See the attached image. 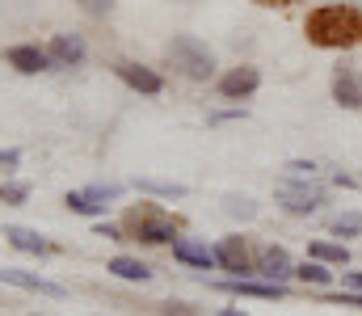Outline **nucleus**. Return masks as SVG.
Instances as JSON below:
<instances>
[{"mask_svg": "<svg viewBox=\"0 0 362 316\" xmlns=\"http://www.w3.org/2000/svg\"><path fill=\"white\" fill-rule=\"evenodd\" d=\"M303 38L320 51H354L362 47V8L358 4H320L303 21Z\"/></svg>", "mask_w": 362, "mask_h": 316, "instance_id": "nucleus-1", "label": "nucleus"}, {"mask_svg": "<svg viewBox=\"0 0 362 316\" xmlns=\"http://www.w3.org/2000/svg\"><path fill=\"white\" fill-rule=\"evenodd\" d=\"M122 232H127V240H139V245H173L181 232V219L156 203H135L122 215Z\"/></svg>", "mask_w": 362, "mask_h": 316, "instance_id": "nucleus-2", "label": "nucleus"}, {"mask_svg": "<svg viewBox=\"0 0 362 316\" xmlns=\"http://www.w3.org/2000/svg\"><path fill=\"white\" fill-rule=\"evenodd\" d=\"M165 55H169V64L177 68L181 76H189V81H211L215 76V51L206 42H198L194 34H177L165 47Z\"/></svg>", "mask_w": 362, "mask_h": 316, "instance_id": "nucleus-3", "label": "nucleus"}, {"mask_svg": "<svg viewBox=\"0 0 362 316\" xmlns=\"http://www.w3.org/2000/svg\"><path fill=\"white\" fill-rule=\"evenodd\" d=\"M274 203L286 211V215H316L325 207V186L308 182V177H291L274 190Z\"/></svg>", "mask_w": 362, "mask_h": 316, "instance_id": "nucleus-4", "label": "nucleus"}, {"mask_svg": "<svg viewBox=\"0 0 362 316\" xmlns=\"http://www.w3.org/2000/svg\"><path fill=\"white\" fill-rule=\"evenodd\" d=\"M219 98L223 102H245V98H253L257 89H262V72L257 68H249V64H240V68H228L223 76H219Z\"/></svg>", "mask_w": 362, "mask_h": 316, "instance_id": "nucleus-5", "label": "nucleus"}, {"mask_svg": "<svg viewBox=\"0 0 362 316\" xmlns=\"http://www.w3.org/2000/svg\"><path fill=\"white\" fill-rule=\"evenodd\" d=\"M114 76H118L127 89L144 93V98H156V93L165 89L160 72H152V68H144V64H135V59H118V64H114Z\"/></svg>", "mask_w": 362, "mask_h": 316, "instance_id": "nucleus-6", "label": "nucleus"}, {"mask_svg": "<svg viewBox=\"0 0 362 316\" xmlns=\"http://www.w3.org/2000/svg\"><path fill=\"white\" fill-rule=\"evenodd\" d=\"M215 257H219V266H223L232 279L257 274V270H253V253H249V245H245L240 236H223V240L215 245Z\"/></svg>", "mask_w": 362, "mask_h": 316, "instance_id": "nucleus-7", "label": "nucleus"}, {"mask_svg": "<svg viewBox=\"0 0 362 316\" xmlns=\"http://www.w3.org/2000/svg\"><path fill=\"white\" fill-rule=\"evenodd\" d=\"M333 102L341 110H362V72L354 64L333 68Z\"/></svg>", "mask_w": 362, "mask_h": 316, "instance_id": "nucleus-8", "label": "nucleus"}, {"mask_svg": "<svg viewBox=\"0 0 362 316\" xmlns=\"http://www.w3.org/2000/svg\"><path fill=\"white\" fill-rule=\"evenodd\" d=\"M47 55H51V64H55V68H81V64H85V55H89V47H85V38H81V34H55V38H51V47H47Z\"/></svg>", "mask_w": 362, "mask_h": 316, "instance_id": "nucleus-9", "label": "nucleus"}, {"mask_svg": "<svg viewBox=\"0 0 362 316\" xmlns=\"http://www.w3.org/2000/svg\"><path fill=\"white\" fill-rule=\"evenodd\" d=\"M253 270H257V274H266L270 283H282L286 274H295V266H291V253H286L282 245H266V249L253 257Z\"/></svg>", "mask_w": 362, "mask_h": 316, "instance_id": "nucleus-10", "label": "nucleus"}, {"mask_svg": "<svg viewBox=\"0 0 362 316\" xmlns=\"http://www.w3.org/2000/svg\"><path fill=\"white\" fill-rule=\"evenodd\" d=\"M4 59H8V68H17L21 76H34V72H47V68H51V55H47L42 47H30V42L8 47Z\"/></svg>", "mask_w": 362, "mask_h": 316, "instance_id": "nucleus-11", "label": "nucleus"}, {"mask_svg": "<svg viewBox=\"0 0 362 316\" xmlns=\"http://www.w3.org/2000/svg\"><path fill=\"white\" fill-rule=\"evenodd\" d=\"M223 291H232V295H253V300H286L291 291H286V283H253V279H228V283H219Z\"/></svg>", "mask_w": 362, "mask_h": 316, "instance_id": "nucleus-12", "label": "nucleus"}, {"mask_svg": "<svg viewBox=\"0 0 362 316\" xmlns=\"http://www.w3.org/2000/svg\"><path fill=\"white\" fill-rule=\"evenodd\" d=\"M0 283H13V287H21V291H38V295H64V287L59 283H51V279H38V274H25V270H13V266H0Z\"/></svg>", "mask_w": 362, "mask_h": 316, "instance_id": "nucleus-13", "label": "nucleus"}, {"mask_svg": "<svg viewBox=\"0 0 362 316\" xmlns=\"http://www.w3.org/2000/svg\"><path fill=\"white\" fill-rule=\"evenodd\" d=\"M173 257H177V262H185V266H198V270H211V266H219L215 249H206V245H194V240H185V236H177V240H173Z\"/></svg>", "mask_w": 362, "mask_h": 316, "instance_id": "nucleus-14", "label": "nucleus"}, {"mask_svg": "<svg viewBox=\"0 0 362 316\" xmlns=\"http://www.w3.org/2000/svg\"><path fill=\"white\" fill-rule=\"evenodd\" d=\"M114 279H122V283H152V266L148 262H139V257H110V266H105Z\"/></svg>", "mask_w": 362, "mask_h": 316, "instance_id": "nucleus-15", "label": "nucleus"}, {"mask_svg": "<svg viewBox=\"0 0 362 316\" xmlns=\"http://www.w3.org/2000/svg\"><path fill=\"white\" fill-rule=\"evenodd\" d=\"M4 240L13 245V249H21V253H55V245L47 240V236H38V232H30V228H4Z\"/></svg>", "mask_w": 362, "mask_h": 316, "instance_id": "nucleus-16", "label": "nucleus"}, {"mask_svg": "<svg viewBox=\"0 0 362 316\" xmlns=\"http://www.w3.org/2000/svg\"><path fill=\"white\" fill-rule=\"evenodd\" d=\"M308 257H316V262H325V266H350L346 240H312V245H308Z\"/></svg>", "mask_w": 362, "mask_h": 316, "instance_id": "nucleus-17", "label": "nucleus"}, {"mask_svg": "<svg viewBox=\"0 0 362 316\" xmlns=\"http://www.w3.org/2000/svg\"><path fill=\"white\" fill-rule=\"evenodd\" d=\"M295 279H299V283H312V287H329V283H333V270H329L325 262L308 257V262L295 266Z\"/></svg>", "mask_w": 362, "mask_h": 316, "instance_id": "nucleus-18", "label": "nucleus"}, {"mask_svg": "<svg viewBox=\"0 0 362 316\" xmlns=\"http://www.w3.org/2000/svg\"><path fill=\"white\" fill-rule=\"evenodd\" d=\"M64 207L76 211V215H101V211H105V203H93L85 190H68V194H64Z\"/></svg>", "mask_w": 362, "mask_h": 316, "instance_id": "nucleus-19", "label": "nucleus"}, {"mask_svg": "<svg viewBox=\"0 0 362 316\" xmlns=\"http://www.w3.org/2000/svg\"><path fill=\"white\" fill-rule=\"evenodd\" d=\"M135 190H144V194H160V199H185V186H177V182H148V177H139Z\"/></svg>", "mask_w": 362, "mask_h": 316, "instance_id": "nucleus-20", "label": "nucleus"}, {"mask_svg": "<svg viewBox=\"0 0 362 316\" xmlns=\"http://www.w3.org/2000/svg\"><path fill=\"white\" fill-rule=\"evenodd\" d=\"M329 232L333 236H362V215H337V219H329Z\"/></svg>", "mask_w": 362, "mask_h": 316, "instance_id": "nucleus-21", "label": "nucleus"}, {"mask_svg": "<svg viewBox=\"0 0 362 316\" xmlns=\"http://www.w3.org/2000/svg\"><path fill=\"white\" fill-rule=\"evenodd\" d=\"M25 199H30V186H25V182H8V186H0V203L17 207V203H25Z\"/></svg>", "mask_w": 362, "mask_h": 316, "instance_id": "nucleus-22", "label": "nucleus"}, {"mask_svg": "<svg viewBox=\"0 0 362 316\" xmlns=\"http://www.w3.org/2000/svg\"><path fill=\"white\" fill-rule=\"evenodd\" d=\"M114 4H118V0H76V8H81V13H89V17H110V13H114Z\"/></svg>", "mask_w": 362, "mask_h": 316, "instance_id": "nucleus-23", "label": "nucleus"}, {"mask_svg": "<svg viewBox=\"0 0 362 316\" xmlns=\"http://www.w3.org/2000/svg\"><path fill=\"white\" fill-rule=\"evenodd\" d=\"M228 215H240V219H253V215H257V203H253V199H228Z\"/></svg>", "mask_w": 362, "mask_h": 316, "instance_id": "nucleus-24", "label": "nucleus"}, {"mask_svg": "<svg viewBox=\"0 0 362 316\" xmlns=\"http://www.w3.org/2000/svg\"><path fill=\"white\" fill-rule=\"evenodd\" d=\"M160 316H198V308L181 304V300H169V304H160Z\"/></svg>", "mask_w": 362, "mask_h": 316, "instance_id": "nucleus-25", "label": "nucleus"}, {"mask_svg": "<svg viewBox=\"0 0 362 316\" xmlns=\"http://www.w3.org/2000/svg\"><path fill=\"white\" fill-rule=\"evenodd\" d=\"M286 173H291V177H312L316 165H312V160H286Z\"/></svg>", "mask_w": 362, "mask_h": 316, "instance_id": "nucleus-26", "label": "nucleus"}, {"mask_svg": "<svg viewBox=\"0 0 362 316\" xmlns=\"http://www.w3.org/2000/svg\"><path fill=\"white\" fill-rule=\"evenodd\" d=\"M346 287H350V291H358V295H362V270H350V274H346Z\"/></svg>", "mask_w": 362, "mask_h": 316, "instance_id": "nucleus-27", "label": "nucleus"}, {"mask_svg": "<svg viewBox=\"0 0 362 316\" xmlns=\"http://www.w3.org/2000/svg\"><path fill=\"white\" fill-rule=\"evenodd\" d=\"M253 4H262V8H291V4H299V0H253Z\"/></svg>", "mask_w": 362, "mask_h": 316, "instance_id": "nucleus-28", "label": "nucleus"}, {"mask_svg": "<svg viewBox=\"0 0 362 316\" xmlns=\"http://www.w3.org/2000/svg\"><path fill=\"white\" fill-rule=\"evenodd\" d=\"M219 316H249V312H240V308H223Z\"/></svg>", "mask_w": 362, "mask_h": 316, "instance_id": "nucleus-29", "label": "nucleus"}, {"mask_svg": "<svg viewBox=\"0 0 362 316\" xmlns=\"http://www.w3.org/2000/svg\"><path fill=\"white\" fill-rule=\"evenodd\" d=\"M30 316H38V312H30Z\"/></svg>", "mask_w": 362, "mask_h": 316, "instance_id": "nucleus-30", "label": "nucleus"}, {"mask_svg": "<svg viewBox=\"0 0 362 316\" xmlns=\"http://www.w3.org/2000/svg\"><path fill=\"white\" fill-rule=\"evenodd\" d=\"M185 4H189V0H185Z\"/></svg>", "mask_w": 362, "mask_h": 316, "instance_id": "nucleus-31", "label": "nucleus"}]
</instances>
